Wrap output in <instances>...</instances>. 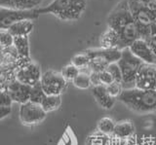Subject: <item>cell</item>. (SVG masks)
<instances>
[{
	"instance_id": "f546056e",
	"label": "cell",
	"mask_w": 156,
	"mask_h": 145,
	"mask_svg": "<svg viewBox=\"0 0 156 145\" xmlns=\"http://www.w3.org/2000/svg\"><path fill=\"white\" fill-rule=\"evenodd\" d=\"M106 88H107V91H108V93L115 98H118L122 91H124L122 83H117V82H113L112 84L106 86Z\"/></svg>"
},
{
	"instance_id": "cb8c5ba5",
	"label": "cell",
	"mask_w": 156,
	"mask_h": 145,
	"mask_svg": "<svg viewBox=\"0 0 156 145\" xmlns=\"http://www.w3.org/2000/svg\"><path fill=\"white\" fill-rule=\"evenodd\" d=\"M90 62H91L90 57H88L84 52L75 55L71 60V64L73 65H75L76 67H78L79 69L86 68V67L89 66Z\"/></svg>"
},
{
	"instance_id": "e0dca14e",
	"label": "cell",
	"mask_w": 156,
	"mask_h": 145,
	"mask_svg": "<svg viewBox=\"0 0 156 145\" xmlns=\"http://www.w3.org/2000/svg\"><path fill=\"white\" fill-rule=\"evenodd\" d=\"M34 27V23L32 21L26 20L22 22H18L14 23L8 28L9 32L14 37L17 36H29V34L32 32Z\"/></svg>"
},
{
	"instance_id": "ac0fdd59",
	"label": "cell",
	"mask_w": 156,
	"mask_h": 145,
	"mask_svg": "<svg viewBox=\"0 0 156 145\" xmlns=\"http://www.w3.org/2000/svg\"><path fill=\"white\" fill-rule=\"evenodd\" d=\"M14 47L22 57H30L29 36H17L14 39Z\"/></svg>"
},
{
	"instance_id": "f1b7e54d",
	"label": "cell",
	"mask_w": 156,
	"mask_h": 145,
	"mask_svg": "<svg viewBox=\"0 0 156 145\" xmlns=\"http://www.w3.org/2000/svg\"><path fill=\"white\" fill-rule=\"evenodd\" d=\"M106 70L112 75V77H113V79H114V82L122 83V81H123V78H122V72H121V69L117 62L109 64L108 67L106 68Z\"/></svg>"
},
{
	"instance_id": "4dcf8cb0",
	"label": "cell",
	"mask_w": 156,
	"mask_h": 145,
	"mask_svg": "<svg viewBox=\"0 0 156 145\" xmlns=\"http://www.w3.org/2000/svg\"><path fill=\"white\" fill-rule=\"evenodd\" d=\"M100 78H101V84L105 85V86H108V85L112 84L114 82L113 77H112V75L106 69L100 72Z\"/></svg>"
},
{
	"instance_id": "603a6c76",
	"label": "cell",
	"mask_w": 156,
	"mask_h": 145,
	"mask_svg": "<svg viewBox=\"0 0 156 145\" xmlns=\"http://www.w3.org/2000/svg\"><path fill=\"white\" fill-rule=\"evenodd\" d=\"M72 83L76 88L82 89V90L89 89L91 86H93L91 79H90V74L83 73V72H80V74L72 81Z\"/></svg>"
},
{
	"instance_id": "44dd1931",
	"label": "cell",
	"mask_w": 156,
	"mask_h": 145,
	"mask_svg": "<svg viewBox=\"0 0 156 145\" xmlns=\"http://www.w3.org/2000/svg\"><path fill=\"white\" fill-rule=\"evenodd\" d=\"M46 96H47V95L45 91H44L41 83L39 82V83H37L36 85L32 86L31 93H30V99H29V101L32 103L41 105Z\"/></svg>"
},
{
	"instance_id": "7a4b0ae2",
	"label": "cell",
	"mask_w": 156,
	"mask_h": 145,
	"mask_svg": "<svg viewBox=\"0 0 156 145\" xmlns=\"http://www.w3.org/2000/svg\"><path fill=\"white\" fill-rule=\"evenodd\" d=\"M117 98L136 114L144 115L156 111V91L133 88L124 90Z\"/></svg>"
},
{
	"instance_id": "6da1fadb",
	"label": "cell",
	"mask_w": 156,
	"mask_h": 145,
	"mask_svg": "<svg viewBox=\"0 0 156 145\" xmlns=\"http://www.w3.org/2000/svg\"><path fill=\"white\" fill-rule=\"evenodd\" d=\"M107 26L118 33L121 50L129 48L140 38L138 27L130 11L128 0H122L111 11L107 17Z\"/></svg>"
},
{
	"instance_id": "ffe728a7",
	"label": "cell",
	"mask_w": 156,
	"mask_h": 145,
	"mask_svg": "<svg viewBox=\"0 0 156 145\" xmlns=\"http://www.w3.org/2000/svg\"><path fill=\"white\" fill-rule=\"evenodd\" d=\"M62 104V96L61 95H47L45 99L43 100L41 104L42 108L46 112H52L54 110H57Z\"/></svg>"
},
{
	"instance_id": "277c9868",
	"label": "cell",
	"mask_w": 156,
	"mask_h": 145,
	"mask_svg": "<svg viewBox=\"0 0 156 145\" xmlns=\"http://www.w3.org/2000/svg\"><path fill=\"white\" fill-rule=\"evenodd\" d=\"M128 4L138 27L140 38L147 41L151 32V26L156 22V14L136 0H128Z\"/></svg>"
},
{
	"instance_id": "ba28073f",
	"label": "cell",
	"mask_w": 156,
	"mask_h": 145,
	"mask_svg": "<svg viewBox=\"0 0 156 145\" xmlns=\"http://www.w3.org/2000/svg\"><path fill=\"white\" fill-rule=\"evenodd\" d=\"M47 117V112L41 105L28 101L21 104L20 107V120L23 125L32 126L43 122Z\"/></svg>"
},
{
	"instance_id": "484cf974",
	"label": "cell",
	"mask_w": 156,
	"mask_h": 145,
	"mask_svg": "<svg viewBox=\"0 0 156 145\" xmlns=\"http://www.w3.org/2000/svg\"><path fill=\"white\" fill-rule=\"evenodd\" d=\"M108 65L109 64L105 61L104 59H101V57H96V59L91 60L89 64V68L93 72H101L105 70L108 67Z\"/></svg>"
},
{
	"instance_id": "52a82bcc",
	"label": "cell",
	"mask_w": 156,
	"mask_h": 145,
	"mask_svg": "<svg viewBox=\"0 0 156 145\" xmlns=\"http://www.w3.org/2000/svg\"><path fill=\"white\" fill-rule=\"evenodd\" d=\"M67 80L62 73L54 70H48L42 74L40 83L47 95H61L67 86Z\"/></svg>"
},
{
	"instance_id": "4316f807",
	"label": "cell",
	"mask_w": 156,
	"mask_h": 145,
	"mask_svg": "<svg viewBox=\"0 0 156 145\" xmlns=\"http://www.w3.org/2000/svg\"><path fill=\"white\" fill-rule=\"evenodd\" d=\"M15 37L9 32L8 29H0V43L1 48H8L14 46Z\"/></svg>"
},
{
	"instance_id": "83f0119b",
	"label": "cell",
	"mask_w": 156,
	"mask_h": 145,
	"mask_svg": "<svg viewBox=\"0 0 156 145\" xmlns=\"http://www.w3.org/2000/svg\"><path fill=\"white\" fill-rule=\"evenodd\" d=\"M107 142H108V138H107L106 134H93L88 137L86 145H106Z\"/></svg>"
},
{
	"instance_id": "7402d4cb",
	"label": "cell",
	"mask_w": 156,
	"mask_h": 145,
	"mask_svg": "<svg viewBox=\"0 0 156 145\" xmlns=\"http://www.w3.org/2000/svg\"><path fill=\"white\" fill-rule=\"evenodd\" d=\"M115 126L116 124L114 123L113 120L108 117H105L100 120L99 124H98V129H99L101 133H105L106 135L113 134Z\"/></svg>"
},
{
	"instance_id": "2e32d148",
	"label": "cell",
	"mask_w": 156,
	"mask_h": 145,
	"mask_svg": "<svg viewBox=\"0 0 156 145\" xmlns=\"http://www.w3.org/2000/svg\"><path fill=\"white\" fill-rule=\"evenodd\" d=\"M101 47L104 49H120V37L114 29L107 27L100 38Z\"/></svg>"
},
{
	"instance_id": "5b68a950",
	"label": "cell",
	"mask_w": 156,
	"mask_h": 145,
	"mask_svg": "<svg viewBox=\"0 0 156 145\" xmlns=\"http://www.w3.org/2000/svg\"><path fill=\"white\" fill-rule=\"evenodd\" d=\"M117 64H118L122 72L123 89L129 90L135 88L136 77L144 62L134 56L129 48H126V49L122 50V57Z\"/></svg>"
},
{
	"instance_id": "30bf717a",
	"label": "cell",
	"mask_w": 156,
	"mask_h": 145,
	"mask_svg": "<svg viewBox=\"0 0 156 145\" xmlns=\"http://www.w3.org/2000/svg\"><path fill=\"white\" fill-rule=\"evenodd\" d=\"M129 49L134 56L144 64H156V55L146 40L139 38L129 47Z\"/></svg>"
},
{
	"instance_id": "8992f818",
	"label": "cell",
	"mask_w": 156,
	"mask_h": 145,
	"mask_svg": "<svg viewBox=\"0 0 156 145\" xmlns=\"http://www.w3.org/2000/svg\"><path fill=\"white\" fill-rule=\"evenodd\" d=\"M39 14L34 10H18V9L0 8V27L1 29H8L14 23L22 21H33L37 19Z\"/></svg>"
},
{
	"instance_id": "836d02e7",
	"label": "cell",
	"mask_w": 156,
	"mask_h": 145,
	"mask_svg": "<svg viewBox=\"0 0 156 145\" xmlns=\"http://www.w3.org/2000/svg\"><path fill=\"white\" fill-rule=\"evenodd\" d=\"M90 79H91L93 87L101 85V81L100 78V72H93L92 71L90 73Z\"/></svg>"
},
{
	"instance_id": "3957f363",
	"label": "cell",
	"mask_w": 156,
	"mask_h": 145,
	"mask_svg": "<svg viewBox=\"0 0 156 145\" xmlns=\"http://www.w3.org/2000/svg\"><path fill=\"white\" fill-rule=\"evenodd\" d=\"M86 0H53L46 7L37 8L39 15L51 14L61 21L72 22L80 19L86 10Z\"/></svg>"
},
{
	"instance_id": "9c48e42d",
	"label": "cell",
	"mask_w": 156,
	"mask_h": 145,
	"mask_svg": "<svg viewBox=\"0 0 156 145\" xmlns=\"http://www.w3.org/2000/svg\"><path fill=\"white\" fill-rule=\"evenodd\" d=\"M135 88L144 91H156V64H143L136 77Z\"/></svg>"
},
{
	"instance_id": "d6986e66",
	"label": "cell",
	"mask_w": 156,
	"mask_h": 145,
	"mask_svg": "<svg viewBox=\"0 0 156 145\" xmlns=\"http://www.w3.org/2000/svg\"><path fill=\"white\" fill-rule=\"evenodd\" d=\"M135 132V127L131 122H122L116 124L113 134L117 138H127Z\"/></svg>"
},
{
	"instance_id": "7c38bea8",
	"label": "cell",
	"mask_w": 156,
	"mask_h": 145,
	"mask_svg": "<svg viewBox=\"0 0 156 145\" xmlns=\"http://www.w3.org/2000/svg\"><path fill=\"white\" fill-rule=\"evenodd\" d=\"M31 88V86L23 84L20 81L15 80L7 86L6 91H8L14 102L23 104L28 102L30 99Z\"/></svg>"
},
{
	"instance_id": "d4e9b609",
	"label": "cell",
	"mask_w": 156,
	"mask_h": 145,
	"mask_svg": "<svg viewBox=\"0 0 156 145\" xmlns=\"http://www.w3.org/2000/svg\"><path fill=\"white\" fill-rule=\"evenodd\" d=\"M61 73L67 81H73L80 74V69L75 65H73L72 64H69L63 67Z\"/></svg>"
},
{
	"instance_id": "9a60e30c",
	"label": "cell",
	"mask_w": 156,
	"mask_h": 145,
	"mask_svg": "<svg viewBox=\"0 0 156 145\" xmlns=\"http://www.w3.org/2000/svg\"><path fill=\"white\" fill-rule=\"evenodd\" d=\"M43 0H0L1 8L18 9V10H34Z\"/></svg>"
},
{
	"instance_id": "5bb4252c",
	"label": "cell",
	"mask_w": 156,
	"mask_h": 145,
	"mask_svg": "<svg viewBox=\"0 0 156 145\" xmlns=\"http://www.w3.org/2000/svg\"><path fill=\"white\" fill-rule=\"evenodd\" d=\"M92 94L94 95L96 101L101 108L111 109L115 103V98H113L107 91L105 85H99L93 87Z\"/></svg>"
},
{
	"instance_id": "e575fe53",
	"label": "cell",
	"mask_w": 156,
	"mask_h": 145,
	"mask_svg": "<svg viewBox=\"0 0 156 145\" xmlns=\"http://www.w3.org/2000/svg\"><path fill=\"white\" fill-rule=\"evenodd\" d=\"M12 107L10 106H0V119L3 120L5 117H7L11 114Z\"/></svg>"
},
{
	"instance_id": "4fadbf2b",
	"label": "cell",
	"mask_w": 156,
	"mask_h": 145,
	"mask_svg": "<svg viewBox=\"0 0 156 145\" xmlns=\"http://www.w3.org/2000/svg\"><path fill=\"white\" fill-rule=\"evenodd\" d=\"M85 54L90 57V60H94L96 57H101L109 64L118 62L122 57V50L119 49H89L84 51Z\"/></svg>"
},
{
	"instance_id": "d6a6232c",
	"label": "cell",
	"mask_w": 156,
	"mask_h": 145,
	"mask_svg": "<svg viewBox=\"0 0 156 145\" xmlns=\"http://www.w3.org/2000/svg\"><path fill=\"white\" fill-rule=\"evenodd\" d=\"M156 14V0H136Z\"/></svg>"
},
{
	"instance_id": "8fae6325",
	"label": "cell",
	"mask_w": 156,
	"mask_h": 145,
	"mask_svg": "<svg viewBox=\"0 0 156 145\" xmlns=\"http://www.w3.org/2000/svg\"><path fill=\"white\" fill-rule=\"evenodd\" d=\"M42 78L41 69L35 62L31 61L27 66L17 70V80L23 84L34 86L40 82Z\"/></svg>"
},
{
	"instance_id": "1f68e13d",
	"label": "cell",
	"mask_w": 156,
	"mask_h": 145,
	"mask_svg": "<svg viewBox=\"0 0 156 145\" xmlns=\"http://www.w3.org/2000/svg\"><path fill=\"white\" fill-rule=\"evenodd\" d=\"M13 102L14 101L11 98L10 95L8 94V91L6 90H2L1 91V104H0V106H10V107H11Z\"/></svg>"
}]
</instances>
